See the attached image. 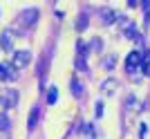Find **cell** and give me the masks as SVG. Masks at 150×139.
I'll return each instance as SVG.
<instances>
[{"label": "cell", "mask_w": 150, "mask_h": 139, "mask_svg": "<svg viewBox=\"0 0 150 139\" xmlns=\"http://www.w3.org/2000/svg\"><path fill=\"white\" fill-rule=\"evenodd\" d=\"M101 114H103V103H96V117H101Z\"/></svg>", "instance_id": "cell-21"}, {"label": "cell", "mask_w": 150, "mask_h": 139, "mask_svg": "<svg viewBox=\"0 0 150 139\" xmlns=\"http://www.w3.org/2000/svg\"><path fill=\"white\" fill-rule=\"evenodd\" d=\"M114 65H117V61H114V56H108L105 61H103V67H105V70H114Z\"/></svg>", "instance_id": "cell-17"}, {"label": "cell", "mask_w": 150, "mask_h": 139, "mask_svg": "<svg viewBox=\"0 0 150 139\" xmlns=\"http://www.w3.org/2000/svg\"><path fill=\"white\" fill-rule=\"evenodd\" d=\"M18 103V92L16 90H5L0 92V110H9Z\"/></svg>", "instance_id": "cell-3"}, {"label": "cell", "mask_w": 150, "mask_h": 139, "mask_svg": "<svg viewBox=\"0 0 150 139\" xmlns=\"http://www.w3.org/2000/svg\"><path fill=\"white\" fill-rule=\"evenodd\" d=\"M56 101H58V90L56 88H50V90H47V103L54 106Z\"/></svg>", "instance_id": "cell-16"}, {"label": "cell", "mask_w": 150, "mask_h": 139, "mask_svg": "<svg viewBox=\"0 0 150 139\" xmlns=\"http://www.w3.org/2000/svg\"><path fill=\"white\" fill-rule=\"evenodd\" d=\"M144 5V13H146V20H148V13H150V0H141Z\"/></svg>", "instance_id": "cell-20"}, {"label": "cell", "mask_w": 150, "mask_h": 139, "mask_svg": "<svg viewBox=\"0 0 150 139\" xmlns=\"http://www.w3.org/2000/svg\"><path fill=\"white\" fill-rule=\"evenodd\" d=\"M38 119H40V108H31V112H29V121H27V130H34L38 123Z\"/></svg>", "instance_id": "cell-11"}, {"label": "cell", "mask_w": 150, "mask_h": 139, "mask_svg": "<svg viewBox=\"0 0 150 139\" xmlns=\"http://www.w3.org/2000/svg\"><path fill=\"white\" fill-rule=\"evenodd\" d=\"M0 47L5 52H11V47H13V32L11 29L2 32V36H0Z\"/></svg>", "instance_id": "cell-9"}, {"label": "cell", "mask_w": 150, "mask_h": 139, "mask_svg": "<svg viewBox=\"0 0 150 139\" xmlns=\"http://www.w3.org/2000/svg\"><path fill=\"white\" fill-rule=\"evenodd\" d=\"M85 27H88V11H81L79 20H76V29H79V32H83Z\"/></svg>", "instance_id": "cell-15"}, {"label": "cell", "mask_w": 150, "mask_h": 139, "mask_svg": "<svg viewBox=\"0 0 150 139\" xmlns=\"http://www.w3.org/2000/svg\"><path fill=\"white\" fill-rule=\"evenodd\" d=\"M119 90V81L117 79H105V81L101 83V92L103 94H114Z\"/></svg>", "instance_id": "cell-10"}, {"label": "cell", "mask_w": 150, "mask_h": 139, "mask_svg": "<svg viewBox=\"0 0 150 139\" xmlns=\"http://www.w3.org/2000/svg\"><path fill=\"white\" fill-rule=\"evenodd\" d=\"M69 90H72V94H74L76 99H83V94H85V88H83V83L79 81L76 76L69 79Z\"/></svg>", "instance_id": "cell-8"}, {"label": "cell", "mask_w": 150, "mask_h": 139, "mask_svg": "<svg viewBox=\"0 0 150 139\" xmlns=\"http://www.w3.org/2000/svg\"><path fill=\"white\" fill-rule=\"evenodd\" d=\"M101 45H103V43H101V38H92V47H90V50L99 52V50H101Z\"/></svg>", "instance_id": "cell-18"}, {"label": "cell", "mask_w": 150, "mask_h": 139, "mask_svg": "<svg viewBox=\"0 0 150 139\" xmlns=\"http://www.w3.org/2000/svg\"><path fill=\"white\" fill-rule=\"evenodd\" d=\"M146 135H148V126L141 123V126H139V139H146Z\"/></svg>", "instance_id": "cell-19"}, {"label": "cell", "mask_w": 150, "mask_h": 139, "mask_svg": "<svg viewBox=\"0 0 150 139\" xmlns=\"http://www.w3.org/2000/svg\"><path fill=\"white\" fill-rule=\"evenodd\" d=\"M128 5H130V7H137V0H128Z\"/></svg>", "instance_id": "cell-22"}, {"label": "cell", "mask_w": 150, "mask_h": 139, "mask_svg": "<svg viewBox=\"0 0 150 139\" xmlns=\"http://www.w3.org/2000/svg\"><path fill=\"white\" fill-rule=\"evenodd\" d=\"M31 63V54L27 50H20V52H13V58H11V67L16 70H23Z\"/></svg>", "instance_id": "cell-4"}, {"label": "cell", "mask_w": 150, "mask_h": 139, "mask_svg": "<svg viewBox=\"0 0 150 139\" xmlns=\"http://www.w3.org/2000/svg\"><path fill=\"white\" fill-rule=\"evenodd\" d=\"M13 79H18V70L0 63V81H13Z\"/></svg>", "instance_id": "cell-6"}, {"label": "cell", "mask_w": 150, "mask_h": 139, "mask_svg": "<svg viewBox=\"0 0 150 139\" xmlns=\"http://www.w3.org/2000/svg\"><path fill=\"white\" fill-rule=\"evenodd\" d=\"M38 16H40V11L38 9H23V11L18 13V25L23 27V29H31V27L36 25V20H38Z\"/></svg>", "instance_id": "cell-1"}, {"label": "cell", "mask_w": 150, "mask_h": 139, "mask_svg": "<svg viewBox=\"0 0 150 139\" xmlns=\"http://www.w3.org/2000/svg\"><path fill=\"white\" fill-rule=\"evenodd\" d=\"M47 67H50V50L43 54V58H40V67H38V81H40V88H45V79H47Z\"/></svg>", "instance_id": "cell-5"}, {"label": "cell", "mask_w": 150, "mask_h": 139, "mask_svg": "<svg viewBox=\"0 0 150 139\" xmlns=\"http://www.w3.org/2000/svg\"><path fill=\"white\" fill-rule=\"evenodd\" d=\"M141 72H144L146 76H150V50L146 52V58L141 56Z\"/></svg>", "instance_id": "cell-14"}, {"label": "cell", "mask_w": 150, "mask_h": 139, "mask_svg": "<svg viewBox=\"0 0 150 139\" xmlns=\"http://www.w3.org/2000/svg\"><path fill=\"white\" fill-rule=\"evenodd\" d=\"M99 16H101V23H103V25H112L114 20H117V13H114V9H110V7L99 9Z\"/></svg>", "instance_id": "cell-7"}, {"label": "cell", "mask_w": 150, "mask_h": 139, "mask_svg": "<svg viewBox=\"0 0 150 139\" xmlns=\"http://www.w3.org/2000/svg\"><path fill=\"white\" fill-rule=\"evenodd\" d=\"M11 130V121L5 112H0V133H9Z\"/></svg>", "instance_id": "cell-12"}, {"label": "cell", "mask_w": 150, "mask_h": 139, "mask_svg": "<svg viewBox=\"0 0 150 139\" xmlns=\"http://www.w3.org/2000/svg\"><path fill=\"white\" fill-rule=\"evenodd\" d=\"M125 106L132 108V110H141V108H144V103H139L134 94H128V99H125Z\"/></svg>", "instance_id": "cell-13"}, {"label": "cell", "mask_w": 150, "mask_h": 139, "mask_svg": "<svg viewBox=\"0 0 150 139\" xmlns=\"http://www.w3.org/2000/svg\"><path fill=\"white\" fill-rule=\"evenodd\" d=\"M125 72H128V74L141 72V54H139V52H130V54L125 56Z\"/></svg>", "instance_id": "cell-2"}]
</instances>
